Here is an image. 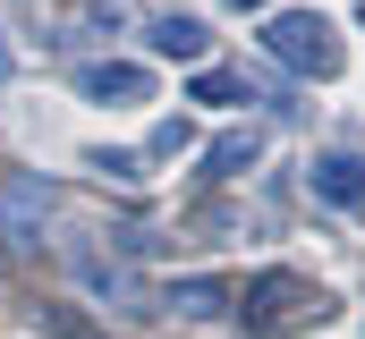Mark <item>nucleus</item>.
<instances>
[{"label":"nucleus","mask_w":365,"mask_h":339,"mask_svg":"<svg viewBox=\"0 0 365 339\" xmlns=\"http://www.w3.org/2000/svg\"><path fill=\"white\" fill-rule=\"evenodd\" d=\"M264 51H272L280 68H297V77H340V60H349L340 26L323 9H272L264 17Z\"/></svg>","instance_id":"f257e3e1"},{"label":"nucleus","mask_w":365,"mask_h":339,"mask_svg":"<svg viewBox=\"0 0 365 339\" xmlns=\"http://www.w3.org/2000/svg\"><path fill=\"white\" fill-rule=\"evenodd\" d=\"M238 314H247V331H255V339H280V331L323 323V314H331V297H323L314 280H297V271H264V280H247Z\"/></svg>","instance_id":"f03ea898"},{"label":"nucleus","mask_w":365,"mask_h":339,"mask_svg":"<svg viewBox=\"0 0 365 339\" xmlns=\"http://www.w3.org/2000/svg\"><path fill=\"white\" fill-rule=\"evenodd\" d=\"M34 26H43V43H60V51L110 43V34H119V0H34Z\"/></svg>","instance_id":"7ed1b4c3"},{"label":"nucleus","mask_w":365,"mask_h":339,"mask_svg":"<svg viewBox=\"0 0 365 339\" xmlns=\"http://www.w3.org/2000/svg\"><path fill=\"white\" fill-rule=\"evenodd\" d=\"M68 271H77V288H86V297L119 306V314H145V306H136V297H145V288H136V271H128V263H119L110 246L77 238V246H68Z\"/></svg>","instance_id":"20e7f679"},{"label":"nucleus","mask_w":365,"mask_h":339,"mask_svg":"<svg viewBox=\"0 0 365 339\" xmlns=\"http://www.w3.org/2000/svg\"><path fill=\"white\" fill-rule=\"evenodd\" d=\"M306 187H314V204L365 221V162L357 153H314V162H306Z\"/></svg>","instance_id":"39448f33"},{"label":"nucleus","mask_w":365,"mask_h":339,"mask_svg":"<svg viewBox=\"0 0 365 339\" xmlns=\"http://www.w3.org/2000/svg\"><path fill=\"white\" fill-rule=\"evenodd\" d=\"M77 93L102 102V110H128V102H153V68H136V60H93L86 77H77Z\"/></svg>","instance_id":"423d86ee"},{"label":"nucleus","mask_w":365,"mask_h":339,"mask_svg":"<svg viewBox=\"0 0 365 339\" xmlns=\"http://www.w3.org/2000/svg\"><path fill=\"white\" fill-rule=\"evenodd\" d=\"M43 221H51V187H43V178H9V195H0V238H9V246H34Z\"/></svg>","instance_id":"0eeeda50"},{"label":"nucleus","mask_w":365,"mask_h":339,"mask_svg":"<svg viewBox=\"0 0 365 339\" xmlns=\"http://www.w3.org/2000/svg\"><path fill=\"white\" fill-rule=\"evenodd\" d=\"M162 306L187 314V323H221V314H230V280H170Z\"/></svg>","instance_id":"6e6552de"},{"label":"nucleus","mask_w":365,"mask_h":339,"mask_svg":"<svg viewBox=\"0 0 365 339\" xmlns=\"http://www.w3.org/2000/svg\"><path fill=\"white\" fill-rule=\"evenodd\" d=\"M255 153H264V136H255V127H230V136H212V145H204V170H212V178H247Z\"/></svg>","instance_id":"1a4fd4ad"},{"label":"nucleus","mask_w":365,"mask_h":339,"mask_svg":"<svg viewBox=\"0 0 365 339\" xmlns=\"http://www.w3.org/2000/svg\"><path fill=\"white\" fill-rule=\"evenodd\" d=\"M153 51H162V60H204L212 34H204V17H162V26H153Z\"/></svg>","instance_id":"9d476101"},{"label":"nucleus","mask_w":365,"mask_h":339,"mask_svg":"<svg viewBox=\"0 0 365 339\" xmlns=\"http://www.w3.org/2000/svg\"><path fill=\"white\" fill-rule=\"evenodd\" d=\"M179 153H195V119H162L153 145H145V162H179Z\"/></svg>","instance_id":"9b49d317"},{"label":"nucleus","mask_w":365,"mask_h":339,"mask_svg":"<svg viewBox=\"0 0 365 339\" xmlns=\"http://www.w3.org/2000/svg\"><path fill=\"white\" fill-rule=\"evenodd\" d=\"M187 93H195V102H221V110H230V102H247V77H230V68H195V85H187Z\"/></svg>","instance_id":"f8f14e48"},{"label":"nucleus","mask_w":365,"mask_h":339,"mask_svg":"<svg viewBox=\"0 0 365 339\" xmlns=\"http://www.w3.org/2000/svg\"><path fill=\"white\" fill-rule=\"evenodd\" d=\"M86 170H102V178H128V187H136V178H153V170H145V153H86Z\"/></svg>","instance_id":"ddd939ff"},{"label":"nucleus","mask_w":365,"mask_h":339,"mask_svg":"<svg viewBox=\"0 0 365 339\" xmlns=\"http://www.w3.org/2000/svg\"><path fill=\"white\" fill-rule=\"evenodd\" d=\"M230 9H272V0H230Z\"/></svg>","instance_id":"4468645a"},{"label":"nucleus","mask_w":365,"mask_h":339,"mask_svg":"<svg viewBox=\"0 0 365 339\" xmlns=\"http://www.w3.org/2000/svg\"><path fill=\"white\" fill-rule=\"evenodd\" d=\"M0 77H9V51H0Z\"/></svg>","instance_id":"2eb2a0df"}]
</instances>
